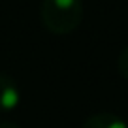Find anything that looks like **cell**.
Masks as SVG:
<instances>
[{"label":"cell","instance_id":"1","mask_svg":"<svg viewBox=\"0 0 128 128\" xmlns=\"http://www.w3.org/2000/svg\"><path fill=\"white\" fill-rule=\"evenodd\" d=\"M42 23L53 34H70L83 21V0H44Z\"/></svg>","mask_w":128,"mask_h":128},{"label":"cell","instance_id":"5","mask_svg":"<svg viewBox=\"0 0 128 128\" xmlns=\"http://www.w3.org/2000/svg\"><path fill=\"white\" fill-rule=\"evenodd\" d=\"M0 128H21L17 122H13V120H2L0 122Z\"/></svg>","mask_w":128,"mask_h":128},{"label":"cell","instance_id":"4","mask_svg":"<svg viewBox=\"0 0 128 128\" xmlns=\"http://www.w3.org/2000/svg\"><path fill=\"white\" fill-rule=\"evenodd\" d=\"M117 68H119V74L128 81V47L122 49V53L119 56V62H117Z\"/></svg>","mask_w":128,"mask_h":128},{"label":"cell","instance_id":"3","mask_svg":"<svg viewBox=\"0 0 128 128\" xmlns=\"http://www.w3.org/2000/svg\"><path fill=\"white\" fill-rule=\"evenodd\" d=\"M81 128H128L126 120L113 113H94L83 122Z\"/></svg>","mask_w":128,"mask_h":128},{"label":"cell","instance_id":"2","mask_svg":"<svg viewBox=\"0 0 128 128\" xmlns=\"http://www.w3.org/2000/svg\"><path fill=\"white\" fill-rule=\"evenodd\" d=\"M21 92L17 83L8 76L0 72V111H12L19 106Z\"/></svg>","mask_w":128,"mask_h":128}]
</instances>
